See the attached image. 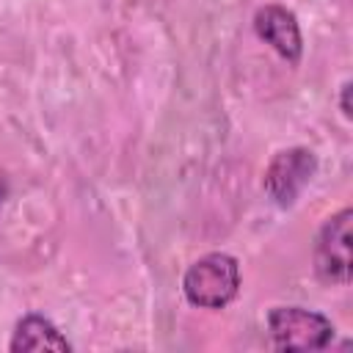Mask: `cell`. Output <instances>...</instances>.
Wrapping results in <instances>:
<instances>
[{
    "mask_svg": "<svg viewBox=\"0 0 353 353\" xmlns=\"http://www.w3.org/2000/svg\"><path fill=\"white\" fill-rule=\"evenodd\" d=\"M314 171H317V157L312 149H303V146L284 149L265 168V182H262L265 193L273 199V204L292 207L301 190L312 182Z\"/></svg>",
    "mask_w": 353,
    "mask_h": 353,
    "instance_id": "obj_4",
    "label": "cell"
},
{
    "mask_svg": "<svg viewBox=\"0 0 353 353\" xmlns=\"http://www.w3.org/2000/svg\"><path fill=\"white\" fill-rule=\"evenodd\" d=\"M14 353H39V350H58V353H69L72 345L69 339L41 314H25L17 328H14V336H11V345H8Z\"/></svg>",
    "mask_w": 353,
    "mask_h": 353,
    "instance_id": "obj_6",
    "label": "cell"
},
{
    "mask_svg": "<svg viewBox=\"0 0 353 353\" xmlns=\"http://www.w3.org/2000/svg\"><path fill=\"white\" fill-rule=\"evenodd\" d=\"M350 221L353 212L345 207L336 215H331L320 234H317V245H314V270L320 276V281L325 284H350Z\"/></svg>",
    "mask_w": 353,
    "mask_h": 353,
    "instance_id": "obj_3",
    "label": "cell"
},
{
    "mask_svg": "<svg viewBox=\"0 0 353 353\" xmlns=\"http://www.w3.org/2000/svg\"><path fill=\"white\" fill-rule=\"evenodd\" d=\"M268 331L279 350H325L334 325L325 314L303 306H276L268 312Z\"/></svg>",
    "mask_w": 353,
    "mask_h": 353,
    "instance_id": "obj_2",
    "label": "cell"
},
{
    "mask_svg": "<svg viewBox=\"0 0 353 353\" xmlns=\"http://www.w3.org/2000/svg\"><path fill=\"white\" fill-rule=\"evenodd\" d=\"M240 290V265L234 256L215 251L196 259L182 276V292L188 303L199 309H223Z\"/></svg>",
    "mask_w": 353,
    "mask_h": 353,
    "instance_id": "obj_1",
    "label": "cell"
},
{
    "mask_svg": "<svg viewBox=\"0 0 353 353\" xmlns=\"http://www.w3.org/2000/svg\"><path fill=\"white\" fill-rule=\"evenodd\" d=\"M254 33L270 44L287 63H298L301 52H303V39H301V28L298 19L290 8L284 6H262L254 14Z\"/></svg>",
    "mask_w": 353,
    "mask_h": 353,
    "instance_id": "obj_5",
    "label": "cell"
},
{
    "mask_svg": "<svg viewBox=\"0 0 353 353\" xmlns=\"http://www.w3.org/2000/svg\"><path fill=\"white\" fill-rule=\"evenodd\" d=\"M347 94H350V83L342 85V116L350 119V102H347Z\"/></svg>",
    "mask_w": 353,
    "mask_h": 353,
    "instance_id": "obj_7",
    "label": "cell"
}]
</instances>
